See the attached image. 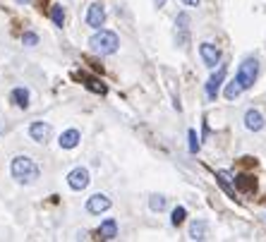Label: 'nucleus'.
Instances as JSON below:
<instances>
[{"instance_id": "nucleus-22", "label": "nucleus", "mask_w": 266, "mask_h": 242, "mask_svg": "<svg viewBox=\"0 0 266 242\" xmlns=\"http://www.w3.org/2000/svg\"><path fill=\"white\" fill-rule=\"evenodd\" d=\"M237 185H240L242 189H254V187H256V182H244V175L237 180Z\"/></svg>"}, {"instance_id": "nucleus-19", "label": "nucleus", "mask_w": 266, "mask_h": 242, "mask_svg": "<svg viewBox=\"0 0 266 242\" xmlns=\"http://www.w3.org/2000/svg\"><path fill=\"white\" fill-rule=\"evenodd\" d=\"M189 151H192V154L199 151V137H197L194 130H189Z\"/></svg>"}, {"instance_id": "nucleus-5", "label": "nucleus", "mask_w": 266, "mask_h": 242, "mask_svg": "<svg viewBox=\"0 0 266 242\" xmlns=\"http://www.w3.org/2000/svg\"><path fill=\"white\" fill-rule=\"evenodd\" d=\"M103 22H106V10H103V5L91 3L89 10H87V24L91 27V29H101Z\"/></svg>"}, {"instance_id": "nucleus-11", "label": "nucleus", "mask_w": 266, "mask_h": 242, "mask_svg": "<svg viewBox=\"0 0 266 242\" xmlns=\"http://www.w3.org/2000/svg\"><path fill=\"white\" fill-rule=\"evenodd\" d=\"M10 99H12V103H15V106H17V108L27 110V108H29V89H24V87H17V89H12Z\"/></svg>"}, {"instance_id": "nucleus-10", "label": "nucleus", "mask_w": 266, "mask_h": 242, "mask_svg": "<svg viewBox=\"0 0 266 242\" xmlns=\"http://www.w3.org/2000/svg\"><path fill=\"white\" fill-rule=\"evenodd\" d=\"M223 79H225V67H218V72L206 82V94H209V99H216V96H218V89H221Z\"/></svg>"}, {"instance_id": "nucleus-9", "label": "nucleus", "mask_w": 266, "mask_h": 242, "mask_svg": "<svg viewBox=\"0 0 266 242\" xmlns=\"http://www.w3.org/2000/svg\"><path fill=\"white\" fill-rule=\"evenodd\" d=\"M244 127H247L249 132H259V130L264 127V115H261L259 110L249 108L244 113Z\"/></svg>"}, {"instance_id": "nucleus-21", "label": "nucleus", "mask_w": 266, "mask_h": 242, "mask_svg": "<svg viewBox=\"0 0 266 242\" xmlns=\"http://www.w3.org/2000/svg\"><path fill=\"white\" fill-rule=\"evenodd\" d=\"M22 41H24L27 46H36V44H39V36H36L34 32H27V34L22 36Z\"/></svg>"}, {"instance_id": "nucleus-13", "label": "nucleus", "mask_w": 266, "mask_h": 242, "mask_svg": "<svg viewBox=\"0 0 266 242\" xmlns=\"http://www.w3.org/2000/svg\"><path fill=\"white\" fill-rule=\"evenodd\" d=\"M99 235L103 237V240H115V237H118V223H115L113 218L103 220L101 228H99Z\"/></svg>"}, {"instance_id": "nucleus-8", "label": "nucleus", "mask_w": 266, "mask_h": 242, "mask_svg": "<svg viewBox=\"0 0 266 242\" xmlns=\"http://www.w3.org/2000/svg\"><path fill=\"white\" fill-rule=\"evenodd\" d=\"M108 209H111V199L106 197V194H94V197H89V201H87V211H89V213L101 216V213H106Z\"/></svg>"}, {"instance_id": "nucleus-24", "label": "nucleus", "mask_w": 266, "mask_h": 242, "mask_svg": "<svg viewBox=\"0 0 266 242\" xmlns=\"http://www.w3.org/2000/svg\"><path fill=\"white\" fill-rule=\"evenodd\" d=\"M163 3H166V0H156V5H158V8H163Z\"/></svg>"}, {"instance_id": "nucleus-23", "label": "nucleus", "mask_w": 266, "mask_h": 242, "mask_svg": "<svg viewBox=\"0 0 266 242\" xmlns=\"http://www.w3.org/2000/svg\"><path fill=\"white\" fill-rule=\"evenodd\" d=\"M182 3H185V5H189V8H197V5H199V0H182Z\"/></svg>"}, {"instance_id": "nucleus-2", "label": "nucleus", "mask_w": 266, "mask_h": 242, "mask_svg": "<svg viewBox=\"0 0 266 242\" xmlns=\"http://www.w3.org/2000/svg\"><path fill=\"white\" fill-rule=\"evenodd\" d=\"M118 46H120V39L115 32H108V29H96V34L89 39V48L96 55H113L118 53Z\"/></svg>"}, {"instance_id": "nucleus-1", "label": "nucleus", "mask_w": 266, "mask_h": 242, "mask_svg": "<svg viewBox=\"0 0 266 242\" xmlns=\"http://www.w3.org/2000/svg\"><path fill=\"white\" fill-rule=\"evenodd\" d=\"M10 173H12V177H15L17 182H22V185H32V182H36L39 175H41L39 165L34 163L29 156H17V158H12Z\"/></svg>"}, {"instance_id": "nucleus-7", "label": "nucleus", "mask_w": 266, "mask_h": 242, "mask_svg": "<svg viewBox=\"0 0 266 242\" xmlns=\"http://www.w3.org/2000/svg\"><path fill=\"white\" fill-rule=\"evenodd\" d=\"M51 134H53V127L48 122H34L32 127H29V137L39 144H46L51 139Z\"/></svg>"}, {"instance_id": "nucleus-20", "label": "nucleus", "mask_w": 266, "mask_h": 242, "mask_svg": "<svg viewBox=\"0 0 266 242\" xmlns=\"http://www.w3.org/2000/svg\"><path fill=\"white\" fill-rule=\"evenodd\" d=\"M84 84H87L89 89H94V91H99V94H106V87H103V84H96V79L87 77V79H84Z\"/></svg>"}, {"instance_id": "nucleus-4", "label": "nucleus", "mask_w": 266, "mask_h": 242, "mask_svg": "<svg viewBox=\"0 0 266 242\" xmlns=\"http://www.w3.org/2000/svg\"><path fill=\"white\" fill-rule=\"evenodd\" d=\"M89 182H91V177H89V170L87 168H75L70 175H67V185L75 189V192H82V189H87L89 187Z\"/></svg>"}, {"instance_id": "nucleus-17", "label": "nucleus", "mask_w": 266, "mask_h": 242, "mask_svg": "<svg viewBox=\"0 0 266 242\" xmlns=\"http://www.w3.org/2000/svg\"><path fill=\"white\" fill-rule=\"evenodd\" d=\"M51 20L56 27H63L65 22V10H63V5H53V10H51Z\"/></svg>"}, {"instance_id": "nucleus-16", "label": "nucleus", "mask_w": 266, "mask_h": 242, "mask_svg": "<svg viewBox=\"0 0 266 242\" xmlns=\"http://www.w3.org/2000/svg\"><path fill=\"white\" fill-rule=\"evenodd\" d=\"M185 218H187V209H185V206H175V209H173V216H170V223H173V225H182Z\"/></svg>"}, {"instance_id": "nucleus-15", "label": "nucleus", "mask_w": 266, "mask_h": 242, "mask_svg": "<svg viewBox=\"0 0 266 242\" xmlns=\"http://www.w3.org/2000/svg\"><path fill=\"white\" fill-rule=\"evenodd\" d=\"M168 206V199L163 194H154V197L149 199V209L151 211H163Z\"/></svg>"}, {"instance_id": "nucleus-3", "label": "nucleus", "mask_w": 266, "mask_h": 242, "mask_svg": "<svg viewBox=\"0 0 266 242\" xmlns=\"http://www.w3.org/2000/svg\"><path fill=\"white\" fill-rule=\"evenodd\" d=\"M256 75H259V60H256V58H247V60H242V65L237 70L235 82L242 87V91H247V89L254 87Z\"/></svg>"}, {"instance_id": "nucleus-12", "label": "nucleus", "mask_w": 266, "mask_h": 242, "mask_svg": "<svg viewBox=\"0 0 266 242\" xmlns=\"http://www.w3.org/2000/svg\"><path fill=\"white\" fill-rule=\"evenodd\" d=\"M79 139H82L79 130H65V132L60 134V139H58V142H60L63 149H75V146L79 144Z\"/></svg>"}, {"instance_id": "nucleus-6", "label": "nucleus", "mask_w": 266, "mask_h": 242, "mask_svg": "<svg viewBox=\"0 0 266 242\" xmlns=\"http://www.w3.org/2000/svg\"><path fill=\"white\" fill-rule=\"evenodd\" d=\"M199 55H201V60H204V65L206 67H216L218 63H221V51H218L213 44H201L199 46Z\"/></svg>"}, {"instance_id": "nucleus-14", "label": "nucleus", "mask_w": 266, "mask_h": 242, "mask_svg": "<svg viewBox=\"0 0 266 242\" xmlns=\"http://www.w3.org/2000/svg\"><path fill=\"white\" fill-rule=\"evenodd\" d=\"M206 230H209L206 220H194L189 225V240H206Z\"/></svg>"}, {"instance_id": "nucleus-18", "label": "nucleus", "mask_w": 266, "mask_h": 242, "mask_svg": "<svg viewBox=\"0 0 266 242\" xmlns=\"http://www.w3.org/2000/svg\"><path fill=\"white\" fill-rule=\"evenodd\" d=\"M240 94H242V87H240V84H237V82L233 79V82H230V84L225 87V99L233 101V99H237Z\"/></svg>"}]
</instances>
